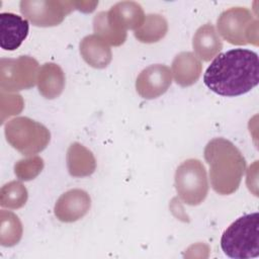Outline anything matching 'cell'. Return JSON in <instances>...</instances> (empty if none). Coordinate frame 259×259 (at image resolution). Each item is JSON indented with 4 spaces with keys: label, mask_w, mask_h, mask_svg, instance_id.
<instances>
[{
    "label": "cell",
    "mask_w": 259,
    "mask_h": 259,
    "mask_svg": "<svg viewBox=\"0 0 259 259\" xmlns=\"http://www.w3.org/2000/svg\"><path fill=\"white\" fill-rule=\"evenodd\" d=\"M203 83L222 96L234 97L249 92L259 83L257 53L239 48L219 54L205 70Z\"/></svg>",
    "instance_id": "cell-1"
},
{
    "label": "cell",
    "mask_w": 259,
    "mask_h": 259,
    "mask_svg": "<svg viewBox=\"0 0 259 259\" xmlns=\"http://www.w3.org/2000/svg\"><path fill=\"white\" fill-rule=\"evenodd\" d=\"M204 158L209 165L213 190L224 195L236 191L246 167L241 152L230 141L217 138L206 145Z\"/></svg>",
    "instance_id": "cell-2"
},
{
    "label": "cell",
    "mask_w": 259,
    "mask_h": 259,
    "mask_svg": "<svg viewBox=\"0 0 259 259\" xmlns=\"http://www.w3.org/2000/svg\"><path fill=\"white\" fill-rule=\"evenodd\" d=\"M145 21L141 5L133 1L116 3L108 12H99L94 18V31L105 42L121 45L126 36L125 29H138Z\"/></svg>",
    "instance_id": "cell-3"
},
{
    "label": "cell",
    "mask_w": 259,
    "mask_h": 259,
    "mask_svg": "<svg viewBox=\"0 0 259 259\" xmlns=\"http://www.w3.org/2000/svg\"><path fill=\"white\" fill-rule=\"evenodd\" d=\"M221 247L224 253L235 259L259 256V214L248 213L233 222L223 233Z\"/></svg>",
    "instance_id": "cell-4"
},
{
    "label": "cell",
    "mask_w": 259,
    "mask_h": 259,
    "mask_svg": "<svg viewBox=\"0 0 259 259\" xmlns=\"http://www.w3.org/2000/svg\"><path fill=\"white\" fill-rule=\"evenodd\" d=\"M5 135L11 146L26 156L42 151L50 142L47 127L27 117H17L7 122Z\"/></svg>",
    "instance_id": "cell-5"
},
{
    "label": "cell",
    "mask_w": 259,
    "mask_h": 259,
    "mask_svg": "<svg viewBox=\"0 0 259 259\" xmlns=\"http://www.w3.org/2000/svg\"><path fill=\"white\" fill-rule=\"evenodd\" d=\"M175 187L181 200L189 205H197L204 200L208 183L205 168L199 160H186L177 168Z\"/></svg>",
    "instance_id": "cell-6"
},
{
    "label": "cell",
    "mask_w": 259,
    "mask_h": 259,
    "mask_svg": "<svg viewBox=\"0 0 259 259\" xmlns=\"http://www.w3.org/2000/svg\"><path fill=\"white\" fill-rule=\"evenodd\" d=\"M38 64L27 56L1 60V88L7 91L27 89L35 84Z\"/></svg>",
    "instance_id": "cell-7"
},
{
    "label": "cell",
    "mask_w": 259,
    "mask_h": 259,
    "mask_svg": "<svg viewBox=\"0 0 259 259\" xmlns=\"http://www.w3.org/2000/svg\"><path fill=\"white\" fill-rule=\"evenodd\" d=\"M76 2L53 0H23L20 2L21 13L36 26H54L61 23Z\"/></svg>",
    "instance_id": "cell-8"
},
{
    "label": "cell",
    "mask_w": 259,
    "mask_h": 259,
    "mask_svg": "<svg viewBox=\"0 0 259 259\" xmlns=\"http://www.w3.org/2000/svg\"><path fill=\"white\" fill-rule=\"evenodd\" d=\"M253 22V15L245 7H233L224 11L218 19V29L222 36L233 45H247L246 33Z\"/></svg>",
    "instance_id": "cell-9"
},
{
    "label": "cell",
    "mask_w": 259,
    "mask_h": 259,
    "mask_svg": "<svg viewBox=\"0 0 259 259\" xmlns=\"http://www.w3.org/2000/svg\"><path fill=\"white\" fill-rule=\"evenodd\" d=\"M171 70L164 65H152L143 70L137 78L138 93L146 99L156 98L167 91L171 85Z\"/></svg>",
    "instance_id": "cell-10"
},
{
    "label": "cell",
    "mask_w": 259,
    "mask_h": 259,
    "mask_svg": "<svg viewBox=\"0 0 259 259\" xmlns=\"http://www.w3.org/2000/svg\"><path fill=\"white\" fill-rule=\"evenodd\" d=\"M90 204V196L86 191L72 189L60 196L55 205V214L62 222H75L87 213Z\"/></svg>",
    "instance_id": "cell-11"
},
{
    "label": "cell",
    "mask_w": 259,
    "mask_h": 259,
    "mask_svg": "<svg viewBox=\"0 0 259 259\" xmlns=\"http://www.w3.org/2000/svg\"><path fill=\"white\" fill-rule=\"evenodd\" d=\"M29 23L27 19L11 13L0 14V46L5 51H14L27 37Z\"/></svg>",
    "instance_id": "cell-12"
},
{
    "label": "cell",
    "mask_w": 259,
    "mask_h": 259,
    "mask_svg": "<svg viewBox=\"0 0 259 259\" xmlns=\"http://www.w3.org/2000/svg\"><path fill=\"white\" fill-rule=\"evenodd\" d=\"M38 90L46 98L58 97L65 86V76L62 69L56 64H45L37 76Z\"/></svg>",
    "instance_id": "cell-13"
},
{
    "label": "cell",
    "mask_w": 259,
    "mask_h": 259,
    "mask_svg": "<svg viewBox=\"0 0 259 259\" xmlns=\"http://www.w3.org/2000/svg\"><path fill=\"white\" fill-rule=\"evenodd\" d=\"M80 52L84 60L95 68L106 67L111 60V53L108 46L96 34L83 38L80 44Z\"/></svg>",
    "instance_id": "cell-14"
},
{
    "label": "cell",
    "mask_w": 259,
    "mask_h": 259,
    "mask_svg": "<svg viewBox=\"0 0 259 259\" xmlns=\"http://www.w3.org/2000/svg\"><path fill=\"white\" fill-rule=\"evenodd\" d=\"M223 48L214 27L206 23L200 26L193 36V49L196 55L203 61H209Z\"/></svg>",
    "instance_id": "cell-15"
},
{
    "label": "cell",
    "mask_w": 259,
    "mask_h": 259,
    "mask_svg": "<svg viewBox=\"0 0 259 259\" xmlns=\"http://www.w3.org/2000/svg\"><path fill=\"white\" fill-rule=\"evenodd\" d=\"M172 70L177 84L189 86L198 79L201 72V65L193 54L181 53L174 59Z\"/></svg>",
    "instance_id": "cell-16"
},
{
    "label": "cell",
    "mask_w": 259,
    "mask_h": 259,
    "mask_svg": "<svg viewBox=\"0 0 259 259\" xmlns=\"http://www.w3.org/2000/svg\"><path fill=\"white\" fill-rule=\"evenodd\" d=\"M68 168L72 176H87L95 170V159L90 151L80 144H73L68 150Z\"/></svg>",
    "instance_id": "cell-17"
},
{
    "label": "cell",
    "mask_w": 259,
    "mask_h": 259,
    "mask_svg": "<svg viewBox=\"0 0 259 259\" xmlns=\"http://www.w3.org/2000/svg\"><path fill=\"white\" fill-rule=\"evenodd\" d=\"M167 31L166 20L157 14H149L141 27L135 31V36L143 42H154L162 38Z\"/></svg>",
    "instance_id": "cell-18"
},
{
    "label": "cell",
    "mask_w": 259,
    "mask_h": 259,
    "mask_svg": "<svg viewBox=\"0 0 259 259\" xmlns=\"http://www.w3.org/2000/svg\"><path fill=\"white\" fill-rule=\"evenodd\" d=\"M27 199V191L25 187L19 183L12 181L2 187L1 190V205L18 208L25 204Z\"/></svg>",
    "instance_id": "cell-19"
},
{
    "label": "cell",
    "mask_w": 259,
    "mask_h": 259,
    "mask_svg": "<svg viewBox=\"0 0 259 259\" xmlns=\"http://www.w3.org/2000/svg\"><path fill=\"white\" fill-rule=\"evenodd\" d=\"M42 160L38 157L21 160L15 165V174L21 180L33 179L42 169Z\"/></svg>",
    "instance_id": "cell-20"
}]
</instances>
